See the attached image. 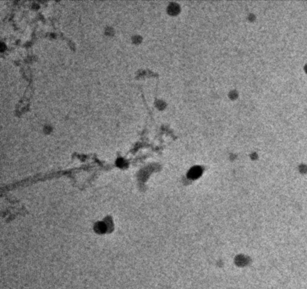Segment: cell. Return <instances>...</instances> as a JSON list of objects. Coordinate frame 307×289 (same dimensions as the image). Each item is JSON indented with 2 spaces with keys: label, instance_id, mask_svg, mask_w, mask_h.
<instances>
[{
  "label": "cell",
  "instance_id": "7a4b0ae2",
  "mask_svg": "<svg viewBox=\"0 0 307 289\" xmlns=\"http://www.w3.org/2000/svg\"><path fill=\"white\" fill-rule=\"evenodd\" d=\"M201 174V168L198 166H195L191 169L190 172H189V176L191 178H195L196 176H198Z\"/></svg>",
  "mask_w": 307,
  "mask_h": 289
},
{
  "label": "cell",
  "instance_id": "277c9868",
  "mask_svg": "<svg viewBox=\"0 0 307 289\" xmlns=\"http://www.w3.org/2000/svg\"><path fill=\"white\" fill-rule=\"evenodd\" d=\"M116 164L119 167H120V168H124L125 166V164H126V160L125 159H123V158H119L116 160Z\"/></svg>",
  "mask_w": 307,
  "mask_h": 289
},
{
  "label": "cell",
  "instance_id": "3957f363",
  "mask_svg": "<svg viewBox=\"0 0 307 289\" xmlns=\"http://www.w3.org/2000/svg\"><path fill=\"white\" fill-rule=\"evenodd\" d=\"M179 6L176 4H170L169 7H168V11H169V13H171V14H176L177 12L179 11Z\"/></svg>",
  "mask_w": 307,
  "mask_h": 289
},
{
  "label": "cell",
  "instance_id": "6da1fadb",
  "mask_svg": "<svg viewBox=\"0 0 307 289\" xmlns=\"http://www.w3.org/2000/svg\"><path fill=\"white\" fill-rule=\"evenodd\" d=\"M108 228H109V226L107 225V223L106 222H98L97 223L96 226H95V231H96V232L100 233V234L105 233L106 231H108Z\"/></svg>",
  "mask_w": 307,
  "mask_h": 289
},
{
  "label": "cell",
  "instance_id": "5b68a950",
  "mask_svg": "<svg viewBox=\"0 0 307 289\" xmlns=\"http://www.w3.org/2000/svg\"><path fill=\"white\" fill-rule=\"evenodd\" d=\"M5 49V44L4 43H1V51H4Z\"/></svg>",
  "mask_w": 307,
  "mask_h": 289
}]
</instances>
